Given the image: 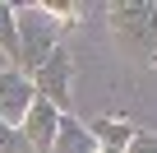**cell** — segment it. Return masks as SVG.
<instances>
[{"label": "cell", "mask_w": 157, "mask_h": 153, "mask_svg": "<svg viewBox=\"0 0 157 153\" xmlns=\"http://www.w3.org/2000/svg\"><path fill=\"white\" fill-rule=\"evenodd\" d=\"M19 28H23V42H28V60H46L51 56V37H56V19L46 10H28Z\"/></svg>", "instance_id": "cell-1"}, {"label": "cell", "mask_w": 157, "mask_h": 153, "mask_svg": "<svg viewBox=\"0 0 157 153\" xmlns=\"http://www.w3.org/2000/svg\"><path fill=\"white\" fill-rule=\"evenodd\" d=\"M56 135H60V121H56L51 102H33V111H28V144L33 148H56Z\"/></svg>", "instance_id": "cell-2"}, {"label": "cell", "mask_w": 157, "mask_h": 153, "mask_svg": "<svg viewBox=\"0 0 157 153\" xmlns=\"http://www.w3.org/2000/svg\"><path fill=\"white\" fill-rule=\"evenodd\" d=\"M23 111H33L28 84H23V79H14V74H0V116L14 121V116H23Z\"/></svg>", "instance_id": "cell-3"}, {"label": "cell", "mask_w": 157, "mask_h": 153, "mask_svg": "<svg viewBox=\"0 0 157 153\" xmlns=\"http://www.w3.org/2000/svg\"><path fill=\"white\" fill-rule=\"evenodd\" d=\"M42 93H51V102H65V79H69V60L65 51H51V60L42 65Z\"/></svg>", "instance_id": "cell-4"}, {"label": "cell", "mask_w": 157, "mask_h": 153, "mask_svg": "<svg viewBox=\"0 0 157 153\" xmlns=\"http://www.w3.org/2000/svg\"><path fill=\"white\" fill-rule=\"evenodd\" d=\"M51 153H93V135L78 130L74 121H60V135H56V148Z\"/></svg>", "instance_id": "cell-5"}, {"label": "cell", "mask_w": 157, "mask_h": 153, "mask_svg": "<svg viewBox=\"0 0 157 153\" xmlns=\"http://www.w3.org/2000/svg\"><path fill=\"white\" fill-rule=\"evenodd\" d=\"M23 148H33L28 139H19V135H10L5 130V121H0V153H23Z\"/></svg>", "instance_id": "cell-6"}, {"label": "cell", "mask_w": 157, "mask_h": 153, "mask_svg": "<svg viewBox=\"0 0 157 153\" xmlns=\"http://www.w3.org/2000/svg\"><path fill=\"white\" fill-rule=\"evenodd\" d=\"M0 46H5V51H14V23L5 19V5H0Z\"/></svg>", "instance_id": "cell-7"}, {"label": "cell", "mask_w": 157, "mask_h": 153, "mask_svg": "<svg viewBox=\"0 0 157 153\" xmlns=\"http://www.w3.org/2000/svg\"><path fill=\"white\" fill-rule=\"evenodd\" d=\"M97 130H102V139H125V135H129V130H120V125H111V121H102Z\"/></svg>", "instance_id": "cell-8"}, {"label": "cell", "mask_w": 157, "mask_h": 153, "mask_svg": "<svg viewBox=\"0 0 157 153\" xmlns=\"http://www.w3.org/2000/svg\"><path fill=\"white\" fill-rule=\"evenodd\" d=\"M125 153H157V139H134Z\"/></svg>", "instance_id": "cell-9"}, {"label": "cell", "mask_w": 157, "mask_h": 153, "mask_svg": "<svg viewBox=\"0 0 157 153\" xmlns=\"http://www.w3.org/2000/svg\"><path fill=\"white\" fill-rule=\"evenodd\" d=\"M0 60H5V46H0Z\"/></svg>", "instance_id": "cell-10"}]
</instances>
